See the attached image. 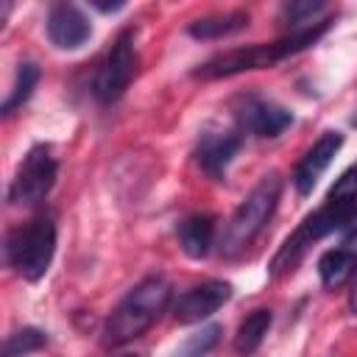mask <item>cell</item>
Masks as SVG:
<instances>
[{
    "instance_id": "cell-1",
    "label": "cell",
    "mask_w": 357,
    "mask_h": 357,
    "mask_svg": "<svg viewBox=\"0 0 357 357\" xmlns=\"http://www.w3.org/2000/svg\"><path fill=\"white\" fill-rule=\"evenodd\" d=\"M332 20H321V22H312L301 31H290L284 33L282 39L276 42H268V45H248V47H234V50H226V53H218L212 56L209 61H204L198 70H195V78H226V75H237V73H248V70H265V67H273L279 64L282 59L293 56V53H301L307 50L310 45H315L326 28H329Z\"/></svg>"
},
{
    "instance_id": "cell-2",
    "label": "cell",
    "mask_w": 357,
    "mask_h": 357,
    "mask_svg": "<svg viewBox=\"0 0 357 357\" xmlns=\"http://www.w3.org/2000/svg\"><path fill=\"white\" fill-rule=\"evenodd\" d=\"M170 296H173V290H170L167 279H162V276H148L139 284H134V290H128L126 298L109 315V321L103 326V343L123 346V343L139 337L167 310Z\"/></svg>"
},
{
    "instance_id": "cell-3",
    "label": "cell",
    "mask_w": 357,
    "mask_h": 357,
    "mask_svg": "<svg viewBox=\"0 0 357 357\" xmlns=\"http://www.w3.org/2000/svg\"><path fill=\"white\" fill-rule=\"evenodd\" d=\"M56 254V220L50 212H39L22 226L6 234V262L28 282H39Z\"/></svg>"
},
{
    "instance_id": "cell-4",
    "label": "cell",
    "mask_w": 357,
    "mask_h": 357,
    "mask_svg": "<svg viewBox=\"0 0 357 357\" xmlns=\"http://www.w3.org/2000/svg\"><path fill=\"white\" fill-rule=\"evenodd\" d=\"M279 192H282V181L279 176H265L248 195L245 201L234 209L226 234H223V251H240L245 245L254 243V237L265 229V223L271 220L276 204H279Z\"/></svg>"
},
{
    "instance_id": "cell-5",
    "label": "cell",
    "mask_w": 357,
    "mask_h": 357,
    "mask_svg": "<svg viewBox=\"0 0 357 357\" xmlns=\"http://www.w3.org/2000/svg\"><path fill=\"white\" fill-rule=\"evenodd\" d=\"M56 173H59V165H56V156L50 153L47 145H33L25 159L20 162L14 178H11V187H8V201L11 204H20V206H36L47 198V192L53 190L56 184Z\"/></svg>"
},
{
    "instance_id": "cell-6",
    "label": "cell",
    "mask_w": 357,
    "mask_h": 357,
    "mask_svg": "<svg viewBox=\"0 0 357 357\" xmlns=\"http://www.w3.org/2000/svg\"><path fill=\"white\" fill-rule=\"evenodd\" d=\"M137 73V47H134V28H126L117 33V39L109 45L98 75H95V98L100 103H114L128 89L131 78Z\"/></svg>"
},
{
    "instance_id": "cell-7",
    "label": "cell",
    "mask_w": 357,
    "mask_h": 357,
    "mask_svg": "<svg viewBox=\"0 0 357 357\" xmlns=\"http://www.w3.org/2000/svg\"><path fill=\"white\" fill-rule=\"evenodd\" d=\"M234 117H237V128L254 137H279L284 128L293 126L290 109L259 95H243L234 109Z\"/></svg>"
},
{
    "instance_id": "cell-8",
    "label": "cell",
    "mask_w": 357,
    "mask_h": 357,
    "mask_svg": "<svg viewBox=\"0 0 357 357\" xmlns=\"http://www.w3.org/2000/svg\"><path fill=\"white\" fill-rule=\"evenodd\" d=\"M229 298H231V284L223 279H209L181 293L173 304V315L178 324H198L209 318L215 310H220Z\"/></svg>"
},
{
    "instance_id": "cell-9",
    "label": "cell",
    "mask_w": 357,
    "mask_h": 357,
    "mask_svg": "<svg viewBox=\"0 0 357 357\" xmlns=\"http://www.w3.org/2000/svg\"><path fill=\"white\" fill-rule=\"evenodd\" d=\"M243 145V131L240 128H204L195 145V162L212 176L220 178L234 159V153Z\"/></svg>"
},
{
    "instance_id": "cell-10",
    "label": "cell",
    "mask_w": 357,
    "mask_h": 357,
    "mask_svg": "<svg viewBox=\"0 0 357 357\" xmlns=\"http://www.w3.org/2000/svg\"><path fill=\"white\" fill-rule=\"evenodd\" d=\"M340 148H343V134H337V131H326L312 142V148L301 156V162L293 170V184H296L298 195H310L312 192V187L318 184V178L332 165V159H335V153Z\"/></svg>"
},
{
    "instance_id": "cell-11",
    "label": "cell",
    "mask_w": 357,
    "mask_h": 357,
    "mask_svg": "<svg viewBox=\"0 0 357 357\" xmlns=\"http://www.w3.org/2000/svg\"><path fill=\"white\" fill-rule=\"evenodd\" d=\"M92 36L86 14L73 3H59L47 14V39L59 50H75Z\"/></svg>"
},
{
    "instance_id": "cell-12",
    "label": "cell",
    "mask_w": 357,
    "mask_h": 357,
    "mask_svg": "<svg viewBox=\"0 0 357 357\" xmlns=\"http://www.w3.org/2000/svg\"><path fill=\"white\" fill-rule=\"evenodd\" d=\"M212 243H215V218L212 215L198 212L178 223V245L187 257H192V259L206 257Z\"/></svg>"
},
{
    "instance_id": "cell-13",
    "label": "cell",
    "mask_w": 357,
    "mask_h": 357,
    "mask_svg": "<svg viewBox=\"0 0 357 357\" xmlns=\"http://www.w3.org/2000/svg\"><path fill=\"white\" fill-rule=\"evenodd\" d=\"M271 321H273L271 310H265V307L251 310V312L240 321V326H237L234 351L243 354V357H251V354L262 346V340H265V335H268V329H271Z\"/></svg>"
},
{
    "instance_id": "cell-14",
    "label": "cell",
    "mask_w": 357,
    "mask_h": 357,
    "mask_svg": "<svg viewBox=\"0 0 357 357\" xmlns=\"http://www.w3.org/2000/svg\"><path fill=\"white\" fill-rule=\"evenodd\" d=\"M248 25V11H226V14H209L195 22H190L187 33L192 39H220L229 33H237Z\"/></svg>"
},
{
    "instance_id": "cell-15",
    "label": "cell",
    "mask_w": 357,
    "mask_h": 357,
    "mask_svg": "<svg viewBox=\"0 0 357 357\" xmlns=\"http://www.w3.org/2000/svg\"><path fill=\"white\" fill-rule=\"evenodd\" d=\"M318 273L326 287H340L357 273V251L351 248H329L318 259Z\"/></svg>"
},
{
    "instance_id": "cell-16",
    "label": "cell",
    "mask_w": 357,
    "mask_h": 357,
    "mask_svg": "<svg viewBox=\"0 0 357 357\" xmlns=\"http://www.w3.org/2000/svg\"><path fill=\"white\" fill-rule=\"evenodd\" d=\"M36 84H39V67H36L33 61H22L20 70H17L14 89H11V95L6 98V103H3V114H11L14 109H20V106L33 95Z\"/></svg>"
},
{
    "instance_id": "cell-17",
    "label": "cell",
    "mask_w": 357,
    "mask_h": 357,
    "mask_svg": "<svg viewBox=\"0 0 357 357\" xmlns=\"http://www.w3.org/2000/svg\"><path fill=\"white\" fill-rule=\"evenodd\" d=\"M47 343V335L36 326H22L17 332H11L6 337V346H3V357H28L31 351H39L42 346Z\"/></svg>"
},
{
    "instance_id": "cell-18",
    "label": "cell",
    "mask_w": 357,
    "mask_h": 357,
    "mask_svg": "<svg viewBox=\"0 0 357 357\" xmlns=\"http://www.w3.org/2000/svg\"><path fill=\"white\" fill-rule=\"evenodd\" d=\"M220 332H223V326L220 324H209V326H201L198 332H192L181 346H178V351H176V357H206L215 346H218V340H220Z\"/></svg>"
},
{
    "instance_id": "cell-19",
    "label": "cell",
    "mask_w": 357,
    "mask_h": 357,
    "mask_svg": "<svg viewBox=\"0 0 357 357\" xmlns=\"http://www.w3.org/2000/svg\"><path fill=\"white\" fill-rule=\"evenodd\" d=\"M318 11H324V3L296 0V3H287V6L282 8V20L290 25V31H301V28L312 25V22H307V20H312Z\"/></svg>"
},
{
    "instance_id": "cell-20",
    "label": "cell",
    "mask_w": 357,
    "mask_h": 357,
    "mask_svg": "<svg viewBox=\"0 0 357 357\" xmlns=\"http://www.w3.org/2000/svg\"><path fill=\"white\" fill-rule=\"evenodd\" d=\"M329 204H346V206H357V165L349 167L329 190L326 195Z\"/></svg>"
},
{
    "instance_id": "cell-21",
    "label": "cell",
    "mask_w": 357,
    "mask_h": 357,
    "mask_svg": "<svg viewBox=\"0 0 357 357\" xmlns=\"http://www.w3.org/2000/svg\"><path fill=\"white\" fill-rule=\"evenodd\" d=\"M340 234H343V240L346 243H351V240H357V209L349 215V220L343 223V229H340Z\"/></svg>"
},
{
    "instance_id": "cell-22",
    "label": "cell",
    "mask_w": 357,
    "mask_h": 357,
    "mask_svg": "<svg viewBox=\"0 0 357 357\" xmlns=\"http://www.w3.org/2000/svg\"><path fill=\"white\" fill-rule=\"evenodd\" d=\"M349 307H351V312H357V282H354V290L349 296Z\"/></svg>"
},
{
    "instance_id": "cell-23",
    "label": "cell",
    "mask_w": 357,
    "mask_h": 357,
    "mask_svg": "<svg viewBox=\"0 0 357 357\" xmlns=\"http://www.w3.org/2000/svg\"><path fill=\"white\" fill-rule=\"evenodd\" d=\"M351 126H357V112H354V117H351Z\"/></svg>"
},
{
    "instance_id": "cell-24",
    "label": "cell",
    "mask_w": 357,
    "mask_h": 357,
    "mask_svg": "<svg viewBox=\"0 0 357 357\" xmlns=\"http://www.w3.org/2000/svg\"><path fill=\"white\" fill-rule=\"evenodd\" d=\"M123 357H134V354H123Z\"/></svg>"
}]
</instances>
